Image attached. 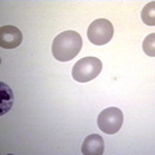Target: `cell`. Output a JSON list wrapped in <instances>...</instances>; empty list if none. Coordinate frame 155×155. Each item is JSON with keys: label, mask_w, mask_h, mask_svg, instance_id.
<instances>
[{"label": "cell", "mask_w": 155, "mask_h": 155, "mask_svg": "<svg viewBox=\"0 0 155 155\" xmlns=\"http://www.w3.org/2000/svg\"><path fill=\"white\" fill-rule=\"evenodd\" d=\"M83 45V40L79 32L74 30L64 31L54 38L52 44V53L53 57L57 61L67 62L71 61L74 57L79 54V52Z\"/></svg>", "instance_id": "cell-1"}, {"label": "cell", "mask_w": 155, "mask_h": 155, "mask_svg": "<svg viewBox=\"0 0 155 155\" xmlns=\"http://www.w3.org/2000/svg\"><path fill=\"white\" fill-rule=\"evenodd\" d=\"M101 70H102V62L97 57H84L74 65L71 75L74 80L87 83L98 76Z\"/></svg>", "instance_id": "cell-2"}, {"label": "cell", "mask_w": 155, "mask_h": 155, "mask_svg": "<svg viewBox=\"0 0 155 155\" xmlns=\"http://www.w3.org/2000/svg\"><path fill=\"white\" fill-rule=\"evenodd\" d=\"M114 35V27L109 19L98 18L89 25L87 30L88 40L94 45H105L111 40Z\"/></svg>", "instance_id": "cell-3"}, {"label": "cell", "mask_w": 155, "mask_h": 155, "mask_svg": "<svg viewBox=\"0 0 155 155\" xmlns=\"http://www.w3.org/2000/svg\"><path fill=\"white\" fill-rule=\"evenodd\" d=\"M97 125L106 134L119 132L123 125V113L118 107H107L102 110L97 118Z\"/></svg>", "instance_id": "cell-4"}, {"label": "cell", "mask_w": 155, "mask_h": 155, "mask_svg": "<svg viewBox=\"0 0 155 155\" xmlns=\"http://www.w3.org/2000/svg\"><path fill=\"white\" fill-rule=\"evenodd\" d=\"M22 32L16 26H3L0 28V45L4 49H14L22 43Z\"/></svg>", "instance_id": "cell-5"}, {"label": "cell", "mask_w": 155, "mask_h": 155, "mask_svg": "<svg viewBox=\"0 0 155 155\" xmlns=\"http://www.w3.org/2000/svg\"><path fill=\"white\" fill-rule=\"evenodd\" d=\"M105 151L104 138L97 133H92L87 137L81 145V153L84 155H102Z\"/></svg>", "instance_id": "cell-6"}, {"label": "cell", "mask_w": 155, "mask_h": 155, "mask_svg": "<svg viewBox=\"0 0 155 155\" xmlns=\"http://www.w3.org/2000/svg\"><path fill=\"white\" fill-rule=\"evenodd\" d=\"M14 101L13 92L5 83H0V115L7 114L11 110Z\"/></svg>", "instance_id": "cell-7"}, {"label": "cell", "mask_w": 155, "mask_h": 155, "mask_svg": "<svg viewBox=\"0 0 155 155\" xmlns=\"http://www.w3.org/2000/svg\"><path fill=\"white\" fill-rule=\"evenodd\" d=\"M141 18H142L143 23H146L149 26L155 25V2L146 4V7H145L141 12Z\"/></svg>", "instance_id": "cell-8"}, {"label": "cell", "mask_w": 155, "mask_h": 155, "mask_svg": "<svg viewBox=\"0 0 155 155\" xmlns=\"http://www.w3.org/2000/svg\"><path fill=\"white\" fill-rule=\"evenodd\" d=\"M154 43H155V34H150V35L143 40V52L146 53L147 56L154 57L155 56V51H154Z\"/></svg>", "instance_id": "cell-9"}]
</instances>
